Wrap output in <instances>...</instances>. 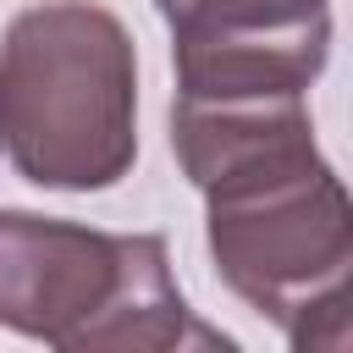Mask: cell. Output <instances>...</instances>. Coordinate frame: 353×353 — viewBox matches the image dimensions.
I'll return each mask as SVG.
<instances>
[{
	"mask_svg": "<svg viewBox=\"0 0 353 353\" xmlns=\"http://www.w3.org/2000/svg\"><path fill=\"white\" fill-rule=\"evenodd\" d=\"M0 154L33 188L99 193L138 160V50L94 0H39L0 33Z\"/></svg>",
	"mask_w": 353,
	"mask_h": 353,
	"instance_id": "2",
	"label": "cell"
},
{
	"mask_svg": "<svg viewBox=\"0 0 353 353\" xmlns=\"http://www.w3.org/2000/svg\"><path fill=\"white\" fill-rule=\"evenodd\" d=\"M171 149L204 193L215 276L292 347H347L353 204L314 143L309 94H176Z\"/></svg>",
	"mask_w": 353,
	"mask_h": 353,
	"instance_id": "1",
	"label": "cell"
},
{
	"mask_svg": "<svg viewBox=\"0 0 353 353\" xmlns=\"http://www.w3.org/2000/svg\"><path fill=\"white\" fill-rule=\"evenodd\" d=\"M154 11L171 28L176 94H309L331 55V0H154Z\"/></svg>",
	"mask_w": 353,
	"mask_h": 353,
	"instance_id": "4",
	"label": "cell"
},
{
	"mask_svg": "<svg viewBox=\"0 0 353 353\" xmlns=\"http://www.w3.org/2000/svg\"><path fill=\"white\" fill-rule=\"evenodd\" d=\"M0 325L61 353L232 347L188 309L160 232H99L33 210H0Z\"/></svg>",
	"mask_w": 353,
	"mask_h": 353,
	"instance_id": "3",
	"label": "cell"
}]
</instances>
